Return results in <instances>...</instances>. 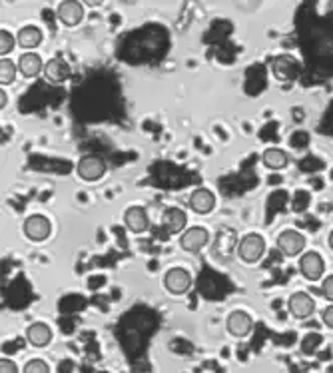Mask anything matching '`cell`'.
<instances>
[{"label": "cell", "mask_w": 333, "mask_h": 373, "mask_svg": "<svg viewBox=\"0 0 333 373\" xmlns=\"http://www.w3.org/2000/svg\"><path fill=\"white\" fill-rule=\"evenodd\" d=\"M238 258L246 264H255L264 258L265 254V239L260 234H248V236L240 237L238 244Z\"/></svg>", "instance_id": "6da1fadb"}, {"label": "cell", "mask_w": 333, "mask_h": 373, "mask_svg": "<svg viewBox=\"0 0 333 373\" xmlns=\"http://www.w3.org/2000/svg\"><path fill=\"white\" fill-rule=\"evenodd\" d=\"M276 246L286 258H298L305 249V236L299 234L298 230H284L277 236Z\"/></svg>", "instance_id": "7a4b0ae2"}, {"label": "cell", "mask_w": 333, "mask_h": 373, "mask_svg": "<svg viewBox=\"0 0 333 373\" xmlns=\"http://www.w3.org/2000/svg\"><path fill=\"white\" fill-rule=\"evenodd\" d=\"M238 244H240V237H238V232L236 230H230V227H224L219 230L216 237H214V244H212V251L216 258H230L234 251H238Z\"/></svg>", "instance_id": "3957f363"}, {"label": "cell", "mask_w": 333, "mask_h": 373, "mask_svg": "<svg viewBox=\"0 0 333 373\" xmlns=\"http://www.w3.org/2000/svg\"><path fill=\"white\" fill-rule=\"evenodd\" d=\"M299 271L305 280L310 282H317L322 280L323 273H325V261L317 254V251H303L299 256Z\"/></svg>", "instance_id": "277c9868"}, {"label": "cell", "mask_w": 333, "mask_h": 373, "mask_svg": "<svg viewBox=\"0 0 333 373\" xmlns=\"http://www.w3.org/2000/svg\"><path fill=\"white\" fill-rule=\"evenodd\" d=\"M106 162L100 156H96V154H88V156H82L78 160V166H76V172H78V176H80L84 182H96L102 178L104 174H106Z\"/></svg>", "instance_id": "5b68a950"}, {"label": "cell", "mask_w": 333, "mask_h": 373, "mask_svg": "<svg viewBox=\"0 0 333 373\" xmlns=\"http://www.w3.org/2000/svg\"><path fill=\"white\" fill-rule=\"evenodd\" d=\"M164 288L174 295H182L186 294L190 288H192V276L190 271L184 270V268H172L164 273Z\"/></svg>", "instance_id": "8992f818"}, {"label": "cell", "mask_w": 333, "mask_h": 373, "mask_svg": "<svg viewBox=\"0 0 333 373\" xmlns=\"http://www.w3.org/2000/svg\"><path fill=\"white\" fill-rule=\"evenodd\" d=\"M23 232L30 242H44L50 236V232H52V224H50V220H48L47 215L35 214L30 215V218H26Z\"/></svg>", "instance_id": "52a82bcc"}, {"label": "cell", "mask_w": 333, "mask_h": 373, "mask_svg": "<svg viewBox=\"0 0 333 373\" xmlns=\"http://www.w3.org/2000/svg\"><path fill=\"white\" fill-rule=\"evenodd\" d=\"M287 312L296 319H305L315 312V300L308 292H296L287 300Z\"/></svg>", "instance_id": "ba28073f"}, {"label": "cell", "mask_w": 333, "mask_h": 373, "mask_svg": "<svg viewBox=\"0 0 333 373\" xmlns=\"http://www.w3.org/2000/svg\"><path fill=\"white\" fill-rule=\"evenodd\" d=\"M226 329H228V333L234 336V338H248L253 329L252 316L246 314V312H241V309L231 312L228 319H226Z\"/></svg>", "instance_id": "9c48e42d"}, {"label": "cell", "mask_w": 333, "mask_h": 373, "mask_svg": "<svg viewBox=\"0 0 333 373\" xmlns=\"http://www.w3.org/2000/svg\"><path fill=\"white\" fill-rule=\"evenodd\" d=\"M58 20L64 24V26H76L82 23L84 18V4L80 0H62L58 4Z\"/></svg>", "instance_id": "30bf717a"}, {"label": "cell", "mask_w": 333, "mask_h": 373, "mask_svg": "<svg viewBox=\"0 0 333 373\" xmlns=\"http://www.w3.org/2000/svg\"><path fill=\"white\" fill-rule=\"evenodd\" d=\"M207 242H210V232H207L206 227H188L184 234L180 236V248L184 249V251L194 254V251H200V249L204 248Z\"/></svg>", "instance_id": "8fae6325"}, {"label": "cell", "mask_w": 333, "mask_h": 373, "mask_svg": "<svg viewBox=\"0 0 333 373\" xmlns=\"http://www.w3.org/2000/svg\"><path fill=\"white\" fill-rule=\"evenodd\" d=\"M188 206L195 214H210L216 208V194L207 188H195L188 198Z\"/></svg>", "instance_id": "7c38bea8"}, {"label": "cell", "mask_w": 333, "mask_h": 373, "mask_svg": "<svg viewBox=\"0 0 333 373\" xmlns=\"http://www.w3.org/2000/svg\"><path fill=\"white\" fill-rule=\"evenodd\" d=\"M162 230L166 232V234H180V232H184L186 224H188V215L182 208H168V210H164V214H162Z\"/></svg>", "instance_id": "4fadbf2b"}, {"label": "cell", "mask_w": 333, "mask_h": 373, "mask_svg": "<svg viewBox=\"0 0 333 373\" xmlns=\"http://www.w3.org/2000/svg\"><path fill=\"white\" fill-rule=\"evenodd\" d=\"M124 224L132 234H142L150 227V218L146 208L142 206H130L124 212Z\"/></svg>", "instance_id": "5bb4252c"}, {"label": "cell", "mask_w": 333, "mask_h": 373, "mask_svg": "<svg viewBox=\"0 0 333 373\" xmlns=\"http://www.w3.org/2000/svg\"><path fill=\"white\" fill-rule=\"evenodd\" d=\"M18 72L23 74L24 78H36L40 72H44V60L40 58V54L36 52H26L23 57L18 58Z\"/></svg>", "instance_id": "9a60e30c"}, {"label": "cell", "mask_w": 333, "mask_h": 373, "mask_svg": "<svg viewBox=\"0 0 333 373\" xmlns=\"http://www.w3.org/2000/svg\"><path fill=\"white\" fill-rule=\"evenodd\" d=\"M44 76H47L48 82L52 84H62L70 78V66L66 60L62 58H52L48 60L47 66H44Z\"/></svg>", "instance_id": "2e32d148"}, {"label": "cell", "mask_w": 333, "mask_h": 373, "mask_svg": "<svg viewBox=\"0 0 333 373\" xmlns=\"http://www.w3.org/2000/svg\"><path fill=\"white\" fill-rule=\"evenodd\" d=\"M42 40H44V34L42 30L38 28V26H23L18 34H16V42L18 46H23L24 50H35L36 46L42 45Z\"/></svg>", "instance_id": "e0dca14e"}, {"label": "cell", "mask_w": 333, "mask_h": 373, "mask_svg": "<svg viewBox=\"0 0 333 373\" xmlns=\"http://www.w3.org/2000/svg\"><path fill=\"white\" fill-rule=\"evenodd\" d=\"M26 339L30 341V345L35 348H47L48 343L52 341V329L42 321H36L30 328L26 329Z\"/></svg>", "instance_id": "ac0fdd59"}, {"label": "cell", "mask_w": 333, "mask_h": 373, "mask_svg": "<svg viewBox=\"0 0 333 373\" xmlns=\"http://www.w3.org/2000/svg\"><path fill=\"white\" fill-rule=\"evenodd\" d=\"M262 162L264 166H267L270 170H284L287 166V154L281 150V148H267L262 154Z\"/></svg>", "instance_id": "d6986e66"}, {"label": "cell", "mask_w": 333, "mask_h": 373, "mask_svg": "<svg viewBox=\"0 0 333 373\" xmlns=\"http://www.w3.org/2000/svg\"><path fill=\"white\" fill-rule=\"evenodd\" d=\"M274 74L279 80H291L296 78V74H298V66L289 57H279L274 62Z\"/></svg>", "instance_id": "ffe728a7"}, {"label": "cell", "mask_w": 333, "mask_h": 373, "mask_svg": "<svg viewBox=\"0 0 333 373\" xmlns=\"http://www.w3.org/2000/svg\"><path fill=\"white\" fill-rule=\"evenodd\" d=\"M16 74H18V64H14L11 58H2L0 60V84L2 86L12 84Z\"/></svg>", "instance_id": "44dd1931"}, {"label": "cell", "mask_w": 333, "mask_h": 373, "mask_svg": "<svg viewBox=\"0 0 333 373\" xmlns=\"http://www.w3.org/2000/svg\"><path fill=\"white\" fill-rule=\"evenodd\" d=\"M16 45H18V42H16V36H12L6 28H2V30H0V54H2V57L11 54Z\"/></svg>", "instance_id": "7402d4cb"}, {"label": "cell", "mask_w": 333, "mask_h": 373, "mask_svg": "<svg viewBox=\"0 0 333 373\" xmlns=\"http://www.w3.org/2000/svg\"><path fill=\"white\" fill-rule=\"evenodd\" d=\"M23 373H50V367L44 360H30L24 365Z\"/></svg>", "instance_id": "603a6c76"}, {"label": "cell", "mask_w": 333, "mask_h": 373, "mask_svg": "<svg viewBox=\"0 0 333 373\" xmlns=\"http://www.w3.org/2000/svg\"><path fill=\"white\" fill-rule=\"evenodd\" d=\"M320 294L325 297V300H329L333 304V273L332 276H327V278H323L322 288H320Z\"/></svg>", "instance_id": "cb8c5ba5"}, {"label": "cell", "mask_w": 333, "mask_h": 373, "mask_svg": "<svg viewBox=\"0 0 333 373\" xmlns=\"http://www.w3.org/2000/svg\"><path fill=\"white\" fill-rule=\"evenodd\" d=\"M0 373H18V365L8 357H2L0 360Z\"/></svg>", "instance_id": "d4e9b609"}, {"label": "cell", "mask_w": 333, "mask_h": 373, "mask_svg": "<svg viewBox=\"0 0 333 373\" xmlns=\"http://www.w3.org/2000/svg\"><path fill=\"white\" fill-rule=\"evenodd\" d=\"M322 319H323V324H325L327 328L333 329V304L327 305V307L323 309V312H322Z\"/></svg>", "instance_id": "484cf974"}, {"label": "cell", "mask_w": 333, "mask_h": 373, "mask_svg": "<svg viewBox=\"0 0 333 373\" xmlns=\"http://www.w3.org/2000/svg\"><path fill=\"white\" fill-rule=\"evenodd\" d=\"M104 0H82V4L84 6H92V8H96V6H100Z\"/></svg>", "instance_id": "4316f807"}, {"label": "cell", "mask_w": 333, "mask_h": 373, "mask_svg": "<svg viewBox=\"0 0 333 373\" xmlns=\"http://www.w3.org/2000/svg\"><path fill=\"white\" fill-rule=\"evenodd\" d=\"M6 108V92L0 90V110H4Z\"/></svg>", "instance_id": "83f0119b"}, {"label": "cell", "mask_w": 333, "mask_h": 373, "mask_svg": "<svg viewBox=\"0 0 333 373\" xmlns=\"http://www.w3.org/2000/svg\"><path fill=\"white\" fill-rule=\"evenodd\" d=\"M329 248L333 249V232H332V234H329Z\"/></svg>", "instance_id": "f1b7e54d"}, {"label": "cell", "mask_w": 333, "mask_h": 373, "mask_svg": "<svg viewBox=\"0 0 333 373\" xmlns=\"http://www.w3.org/2000/svg\"><path fill=\"white\" fill-rule=\"evenodd\" d=\"M96 373H110V372H96Z\"/></svg>", "instance_id": "f546056e"}]
</instances>
